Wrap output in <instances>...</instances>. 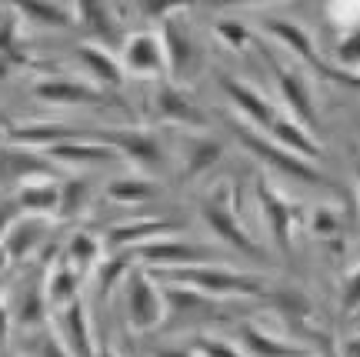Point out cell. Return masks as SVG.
<instances>
[{
	"mask_svg": "<svg viewBox=\"0 0 360 357\" xmlns=\"http://www.w3.org/2000/svg\"><path fill=\"white\" fill-rule=\"evenodd\" d=\"M87 197H90V180H67L64 187H60V204H57V211L77 214L80 207L87 204Z\"/></svg>",
	"mask_w": 360,
	"mask_h": 357,
	"instance_id": "25",
	"label": "cell"
},
{
	"mask_svg": "<svg viewBox=\"0 0 360 357\" xmlns=\"http://www.w3.org/2000/svg\"><path fill=\"white\" fill-rule=\"evenodd\" d=\"M40 357H70V354H67V347L57 341V334L47 331L40 337Z\"/></svg>",
	"mask_w": 360,
	"mask_h": 357,
	"instance_id": "29",
	"label": "cell"
},
{
	"mask_svg": "<svg viewBox=\"0 0 360 357\" xmlns=\"http://www.w3.org/2000/svg\"><path fill=\"white\" fill-rule=\"evenodd\" d=\"M157 357H191V351H157Z\"/></svg>",
	"mask_w": 360,
	"mask_h": 357,
	"instance_id": "33",
	"label": "cell"
},
{
	"mask_svg": "<svg viewBox=\"0 0 360 357\" xmlns=\"http://www.w3.org/2000/svg\"><path fill=\"white\" fill-rule=\"evenodd\" d=\"M37 97L51 104H101L103 97L80 80H40Z\"/></svg>",
	"mask_w": 360,
	"mask_h": 357,
	"instance_id": "15",
	"label": "cell"
},
{
	"mask_svg": "<svg viewBox=\"0 0 360 357\" xmlns=\"http://www.w3.org/2000/svg\"><path fill=\"white\" fill-rule=\"evenodd\" d=\"M60 204V187L51 184V180H27L24 187H20V201L17 207H24V211H57Z\"/></svg>",
	"mask_w": 360,
	"mask_h": 357,
	"instance_id": "20",
	"label": "cell"
},
{
	"mask_svg": "<svg viewBox=\"0 0 360 357\" xmlns=\"http://www.w3.org/2000/svg\"><path fill=\"white\" fill-rule=\"evenodd\" d=\"M217 30H220V37H224V40H231L233 47H244L247 40H250V37L244 34V27H237V24H220Z\"/></svg>",
	"mask_w": 360,
	"mask_h": 357,
	"instance_id": "30",
	"label": "cell"
},
{
	"mask_svg": "<svg viewBox=\"0 0 360 357\" xmlns=\"http://www.w3.org/2000/svg\"><path fill=\"white\" fill-rule=\"evenodd\" d=\"M97 357H114V351H107V347H103V351H101Z\"/></svg>",
	"mask_w": 360,
	"mask_h": 357,
	"instance_id": "34",
	"label": "cell"
},
{
	"mask_svg": "<svg viewBox=\"0 0 360 357\" xmlns=\"http://www.w3.org/2000/svg\"><path fill=\"white\" fill-rule=\"evenodd\" d=\"M141 257L150 261V264H174V268H217L220 264V254L214 251H204L197 244H187V241H150L141 247Z\"/></svg>",
	"mask_w": 360,
	"mask_h": 357,
	"instance_id": "3",
	"label": "cell"
},
{
	"mask_svg": "<svg viewBox=\"0 0 360 357\" xmlns=\"http://www.w3.org/2000/svg\"><path fill=\"white\" fill-rule=\"evenodd\" d=\"M257 197H260L264 214H267V224H270V230H274V237H277L281 247L287 251V247H290V207L274 194V187H270L264 177L257 180Z\"/></svg>",
	"mask_w": 360,
	"mask_h": 357,
	"instance_id": "13",
	"label": "cell"
},
{
	"mask_svg": "<svg viewBox=\"0 0 360 357\" xmlns=\"http://www.w3.org/2000/svg\"><path fill=\"white\" fill-rule=\"evenodd\" d=\"M224 154V144L217 141H200L197 147L191 151V157H187V174H200V170H207L210 164H217V157Z\"/></svg>",
	"mask_w": 360,
	"mask_h": 357,
	"instance_id": "26",
	"label": "cell"
},
{
	"mask_svg": "<svg viewBox=\"0 0 360 357\" xmlns=\"http://www.w3.org/2000/svg\"><path fill=\"white\" fill-rule=\"evenodd\" d=\"M220 87L227 90L233 101H237V107H240V111H244V114L250 117L254 124H260L264 130H270L274 124H277V111H274V107H270V104L264 101L260 94H254L250 87H244L240 80H233V77H227V74H220Z\"/></svg>",
	"mask_w": 360,
	"mask_h": 357,
	"instance_id": "12",
	"label": "cell"
},
{
	"mask_svg": "<svg viewBox=\"0 0 360 357\" xmlns=\"http://www.w3.org/2000/svg\"><path fill=\"white\" fill-rule=\"evenodd\" d=\"M107 197L120 201V204H143V201L157 197V184L143 177H120L107 187Z\"/></svg>",
	"mask_w": 360,
	"mask_h": 357,
	"instance_id": "21",
	"label": "cell"
},
{
	"mask_svg": "<svg viewBox=\"0 0 360 357\" xmlns=\"http://www.w3.org/2000/svg\"><path fill=\"white\" fill-rule=\"evenodd\" d=\"M0 264H4V254H0Z\"/></svg>",
	"mask_w": 360,
	"mask_h": 357,
	"instance_id": "35",
	"label": "cell"
},
{
	"mask_svg": "<svg viewBox=\"0 0 360 357\" xmlns=\"http://www.w3.org/2000/svg\"><path fill=\"white\" fill-rule=\"evenodd\" d=\"M44 220L40 217H17L11 227H7V234L0 237V254H4V261H20V257H27L34 247L40 244V237H44Z\"/></svg>",
	"mask_w": 360,
	"mask_h": 357,
	"instance_id": "9",
	"label": "cell"
},
{
	"mask_svg": "<svg viewBox=\"0 0 360 357\" xmlns=\"http://www.w3.org/2000/svg\"><path fill=\"white\" fill-rule=\"evenodd\" d=\"M204 214H207V224L217 230V237H224V241L231 244V247H237L240 254L254 257V261H264V251H260L257 244L250 241V234L237 224V214L227 211V204H210V201H207Z\"/></svg>",
	"mask_w": 360,
	"mask_h": 357,
	"instance_id": "6",
	"label": "cell"
},
{
	"mask_svg": "<svg viewBox=\"0 0 360 357\" xmlns=\"http://www.w3.org/2000/svg\"><path fill=\"white\" fill-rule=\"evenodd\" d=\"M180 287H191L197 294H207L214 301H227V297H254L264 291L257 277H247L240 270L227 268H174L170 274Z\"/></svg>",
	"mask_w": 360,
	"mask_h": 357,
	"instance_id": "1",
	"label": "cell"
},
{
	"mask_svg": "<svg viewBox=\"0 0 360 357\" xmlns=\"http://www.w3.org/2000/svg\"><path fill=\"white\" fill-rule=\"evenodd\" d=\"M240 341H244V347L250 354H257V357H297L300 354L294 344H287L281 337H270L260 327H240Z\"/></svg>",
	"mask_w": 360,
	"mask_h": 357,
	"instance_id": "19",
	"label": "cell"
},
{
	"mask_svg": "<svg viewBox=\"0 0 360 357\" xmlns=\"http://www.w3.org/2000/svg\"><path fill=\"white\" fill-rule=\"evenodd\" d=\"M124 67L134 74H160L167 61H164V44L150 34H134L124 47Z\"/></svg>",
	"mask_w": 360,
	"mask_h": 357,
	"instance_id": "10",
	"label": "cell"
},
{
	"mask_svg": "<svg viewBox=\"0 0 360 357\" xmlns=\"http://www.w3.org/2000/svg\"><path fill=\"white\" fill-rule=\"evenodd\" d=\"M127 318L137 331H154L167 318V304L147 274H130L127 281Z\"/></svg>",
	"mask_w": 360,
	"mask_h": 357,
	"instance_id": "2",
	"label": "cell"
},
{
	"mask_svg": "<svg viewBox=\"0 0 360 357\" xmlns=\"http://www.w3.org/2000/svg\"><path fill=\"white\" fill-rule=\"evenodd\" d=\"M57 341L67 347L70 357H94V344H90V324H87V307L84 301H70L64 304L60 318H57Z\"/></svg>",
	"mask_w": 360,
	"mask_h": 357,
	"instance_id": "4",
	"label": "cell"
},
{
	"mask_svg": "<svg viewBox=\"0 0 360 357\" xmlns=\"http://www.w3.org/2000/svg\"><path fill=\"white\" fill-rule=\"evenodd\" d=\"M27 13H34V17H40V20H53V24H57V20H64L53 7H27Z\"/></svg>",
	"mask_w": 360,
	"mask_h": 357,
	"instance_id": "31",
	"label": "cell"
},
{
	"mask_svg": "<svg viewBox=\"0 0 360 357\" xmlns=\"http://www.w3.org/2000/svg\"><path fill=\"white\" fill-rule=\"evenodd\" d=\"M267 27H270V34H274V37H281L287 47H294V51L300 54L304 61H310V64L317 67L321 74L340 77V80H344L347 87H354V74H340L337 67H327L321 57H317V51H314V44H310V37H307V30H300V27L290 24V20H267Z\"/></svg>",
	"mask_w": 360,
	"mask_h": 357,
	"instance_id": "8",
	"label": "cell"
},
{
	"mask_svg": "<svg viewBox=\"0 0 360 357\" xmlns=\"http://www.w3.org/2000/svg\"><path fill=\"white\" fill-rule=\"evenodd\" d=\"M7 324H11V314H7V307L0 304V341L7 337Z\"/></svg>",
	"mask_w": 360,
	"mask_h": 357,
	"instance_id": "32",
	"label": "cell"
},
{
	"mask_svg": "<svg viewBox=\"0 0 360 357\" xmlns=\"http://www.w3.org/2000/svg\"><path fill=\"white\" fill-rule=\"evenodd\" d=\"M197 347H200V354L204 357H244L237 347L227 344V341H220V337H200Z\"/></svg>",
	"mask_w": 360,
	"mask_h": 357,
	"instance_id": "28",
	"label": "cell"
},
{
	"mask_svg": "<svg viewBox=\"0 0 360 357\" xmlns=\"http://www.w3.org/2000/svg\"><path fill=\"white\" fill-rule=\"evenodd\" d=\"M97 254H101V244H97V237H94V234H87V230H77V234L70 237V244H67L64 261H67V264H74V268L84 274V268L97 264Z\"/></svg>",
	"mask_w": 360,
	"mask_h": 357,
	"instance_id": "22",
	"label": "cell"
},
{
	"mask_svg": "<svg viewBox=\"0 0 360 357\" xmlns=\"http://www.w3.org/2000/svg\"><path fill=\"white\" fill-rule=\"evenodd\" d=\"M157 107L164 111V117L180 120V124H191V127L207 124V117L200 114V111H197V107L184 97V90H177V87H160V90H157Z\"/></svg>",
	"mask_w": 360,
	"mask_h": 357,
	"instance_id": "18",
	"label": "cell"
},
{
	"mask_svg": "<svg viewBox=\"0 0 360 357\" xmlns=\"http://www.w3.org/2000/svg\"><path fill=\"white\" fill-rule=\"evenodd\" d=\"M47 154L57 161H67V164H114V161H120V151L103 141H94V134H90V141L53 144V147H47Z\"/></svg>",
	"mask_w": 360,
	"mask_h": 357,
	"instance_id": "11",
	"label": "cell"
},
{
	"mask_svg": "<svg viewBox=\"0 0 360 357\" xmlns=\"http://www.w3.org/2000/svg\"><path fill=\"white\" fill-rule=\"evenodd\" d=\"M17 324H20V327H37V324H44L40 287H30V291L20 297V304H17Z\"/></svg>",
	"mask_w": 360,
	"mask_h": 357,
	"instance_id": "24",
	"label": "cell"
},
{
	"mask_svg": "<svg viewBox=\"0 0 360 357\" xmlns=\"http://www.w3.org/2000/svg\"><path fill=\"white\" fill-rule=\"evenodd\" d=\"M297 357H304V354H297Z\"/></svg>",
	"mask_w": 360,
	"mask_h": 357,
	"instance_id": "36",
	"label": "cell"
},
{
	"mask_svg": "<svg viewBox=\"0 0 360 357\" xmlns=\"http://www.w3.org/2000/svg\"><path fill=\"white\" fill-rule=\"evenodd\" d=\"M124 268H127V257L117 254V257H110V261H107L101 270H97V277H101V297H107V294H110V287L120 281Z\"/></svg>",
	"mask_w": 360,
	"mask_h": 357,
	"instance_id": "27",
	"label": "cell"
},
{
	"mask_svg": "<svg viewBox=\"0 0 360 357\" xmlns=\"http://www.w3.org/2000/svg\"><path fill=\"white\" fill-rule=\"evenodd\" d=\"M164 40H167L164 61H167L170 74L187 77L191 74V67H193V47H191V40H187V34H184V27L174 24V20H167V34H164Z\"/></svg>",
	"mask_w": 360,
	"mask_h": 357,
	"instance_id": "17",
	"label": "cell"
},
{
	"mask_svg": "<svg viewBox=\"0 0 360 357\" xmlns=\"http://www.w3.org/2000/svg\"><path fill=\"white\" fill-rule=\"evenodd\" d=\"M237 137H240L244 147H250V151L257 154L260 161H270L274 167H281V170H287V174H294V177H300V180H310V184H317V180H321V174H317L310 164H304L297 154L277 151L270 141H264V137H257V134H250V130H237Z\"/></svg>",
	"mask_w": 360,
	"mask_h": 357,
	"instance_id": "5",
	"label": "cell"
},
{
	"mask_svg": "<svg viewBox=\"0 0 360 357\" xmlns=\"http://www.w3.org/2000/svg\"><path fill=\"white\" fill-rule=\"evenodd\" d=\"M77 54H80V61L97 74L101 84H107V87H117V84H120V64H117L114 57H107L101 47H90L87 44V47H80Z\"/></svg>",
	"mask_w": 360,
	"mask_h": 357,
	"instance_id": "23",
	"label": "cell"
},
{
	"mask_svg": "<svg viewBox=\"0 0 360 357\" xmlns=\"http://www.w3.org/2000/svg\"><path fill=\"white\" fill-rule=\"evenodd\" d=\"M270 67H274V77L281 80L283 97H287V104H290V111L297 114V120L307 124V127H317V111H314V97H310L307 80H304L300 74H294V70L281 67L274 57H270Z\"/></svg>",
	"mask_w": 360,
	"mask_h": 357,
	"instance_id": "7",
	"label": "cell"
},
{
	"mask_svg": "<svg viewBox=\"0 0 360 357\" xmlns=\"http://www.w3.org/2000/svg\"><path fill=\"white\" fill-rule=\"evenodd\" d=\"M170 230H180L177 220H137V224H124V227H114L107 241L114 247H130V244H150V241H160L164 234Z\"/></svg>",
	"mask_w": 360,
	"mask_h": 357,
	"instance_id": "14",
	"label": "cell"
},
{
	"mask_svg": "<svg viewBox=\"0 0 360 357\" xmlns=\"http://www.w3.org/2000/svg\"><path fill=\"white\" fill-rule=\"evenodd\" d=\"M77 291H80V270L74 264H67L60 261L57 268L47 274V284H44V297L51 301V304L64 307L70 301H77Z\"/></svg>",
	"mask_w": 360,
	"mask_h": 357,
	"instance_id": "16",
	"label": "cell"
}]
</instances>
